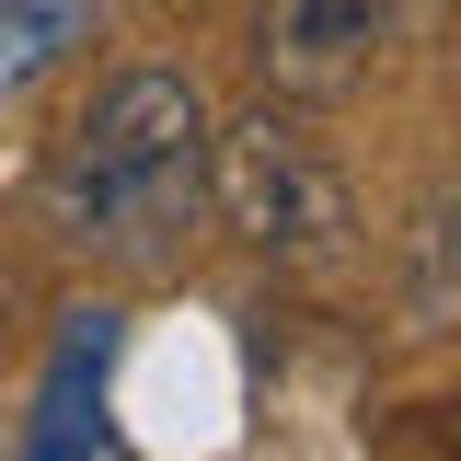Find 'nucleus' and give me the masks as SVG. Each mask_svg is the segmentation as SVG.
<instances>
[{"instance_id": "obj_1", "label": "nucleus", "mask_w": 461, "mask_h": 461, "mask_svg": "<svg viewBox=\"0 0 461 461\" xmlns=\"http://www.w3.org/2000/svg\"><path fill=\"white\" fill-rule=\"evenodd\" d=\"M35 208L93 266H162L185 220L208 208V93L185 69H115L58 127Z\"/></svg>"}, {"instance_id": "obj_2", "label": "nucleus", "mask_w": 461, "mask_h": 461, "mask_svg": "<svg viewBox=\"0 0 461 461\" xmlns=\"http://www.w3.org/2000/svg\"><path fill=\"white\" fill-rule=\"evenodd\" d=\"M208 208L242 254L266 266H335L357 208H346V173L323 162V139H300L277 104L208 127Z\"/></svg>"}, {"instance_id": "obj_3", "label": "nucleus", "mask_w": 461, "mask_h": 461, "mask_svg": "<svg viewBox=\"0 0 461 461\" xmlns=\"http://www.w3.org/2000/svg\"><path fill=\"white\" fill-rule=\"evenodd\" d=\"M393 35H403V0H254V69L288 104H323L346 81H369Z\"/></svg>"}, {"instance_id": "obj_4", "label": "nucleus", "mask_w": 461, "mask_h": 461, "mask_svg": "<svg viewBox=\"0 0 461 461\" xmlns=\"http://www.w3.org/2000/svg\"><path fill=\"white\" fill-rule=\"evenodd\" d=\"M93 47V0H0V104H23Z\"/></svg>"}, {"instance_id": "obj_5", "label": "nucleus", "mask_w": 461, "mask_h": 461, "mask_svg": "<svg viewBox=\"0 0 461 461\" xmlns=\"http://www.w3.org/2000/svg\"><path fill=\"white\" fill-rule=\"evenodd\" d=\"M403 323L415 335H450L461 323V196H438L415 242H403Z\"/></svg>"}]
</instances>
